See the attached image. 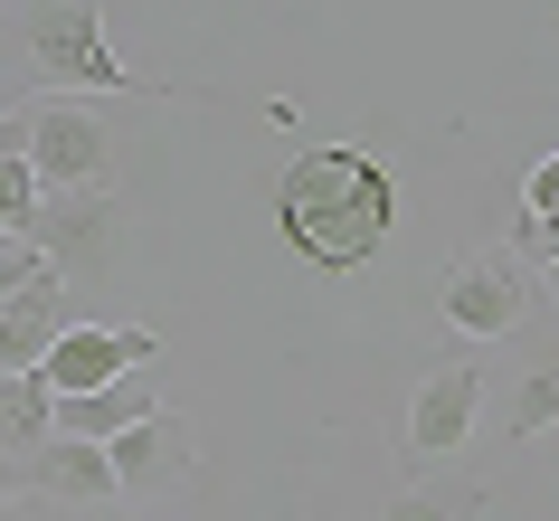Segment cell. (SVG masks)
I'll return each mask as SVG.
<instances>
[{
  "label": "cell",
  "instance_id": "cell-1",
  "mask_svg": "<svg viewBox=\"0 0 559 521\" xmlns=\"http://www.w3.org/2000/svg\"><path fill=\"white\" fill-rule=\"evenodd\" d=\"M389 218H399V190H389V171L360 143H313L275 180V228H285V247L304 265H323V275L370 265L389 247Z\"/></svg>",
  "mask_w": 559,
  "mask_h": 521
},
{
  "label": "cell",
  "instance_id": "cell-2",
  "mask_svg": "<svg viewBox=\"0 0 559 521\" xmlns=\"http://www.w3.org/2000/svg\"><path fill=\"white\" fill-rule=\"evenodd\" d=\"M20 58H29L48 86L171 95V86H152V76H133V67L115 58V38H105V20H95V0H29V10H20Z\"/></svg>",
  "mask_w": 559,
  "mask_h": 521
},
{
  "label": "cell",
  "instance_id": "cell-3",
  "mask_svg": "<svg viewBox=\"0 0 559 521\" xmlns=\"http://www.w3.org/2000/svg\"><path fill=\"white\" fill-rule=\"evenodd\" d=\"M29 171H38V190H115V133H105V115L76 105V95L29 105Z\"/></svg>",
  "mask_w": 559,
  "mask_h": 521
},
{
  "label": "cell",
  "instance_id": "cell-4",
  "mask_svg": "<svg viewBox=\"0 0 559 521\" xmlns=\"http://www.w3.org/2000/svg\"><path fill=\"white\" fill-rule=\"evenodd\" d=\"M152 360H162V332H143V322H67L38 360V379H48V399H86V389H115Z\"/></svg>",
  "mask_w": 559,
  "mask_h": 521
},
{
  "label": "cell",
  "instance_id": "cell-5",
  "mask_svg": "<svg viewBox=\"0 0 559 521\" xmlns=\"http://www.w3.org/2000/svg\"><path fill=\"white\" fill-rule=\"evenodd\" d=\"M445 322L465 332V342H502V332H522L531 322V275L512 257H455L437 285Z\"/></svg>",
  "mask_w": 559,
  "mask_h": 521
},
{
  "label": "cell",
  "instance_id": "cell-6",
  "mask_svg": "<svg viewBox=\"0 0 559 521\" xmlns=\"http://www.w3.org/2000/svg\"><path fill=\"white\" fill-rule=\"evenodd\" d=\"M474 407H484V370H474V360H437L427 389L408 399V436H399V455H408V464L455 455V446L474 436Z\"/></svg>",
  "mask_w": 559,
  "mask_h": 521
},
{
  "label": "cell",
  "instance_id": "cell-7",
  "mask_svg": "<svg viewBox=\"0 0 559 521\" xmlns=\"http://www.w3.org/2000/svg\"><path fill=\"white\" fill-rule=\"evenodd\" d=\"M29 247L48 265H86V257H105L115 247V190H48L38 200V218H29Z\"/></svg>",
  "mask_w": 559,
  "mask_h": 521
},
{
  "label": "cell",
  "instance_id": "cell-8",
  "mask_svg": "<svg viewBox=\"0 0 559 521\" xmlns=\"http://www.w3.org/2000/svg\"><path fill=\"white\" fill-rule=\"evenodd\" d=\"M105 464H115V493H162V484L190 474V427H180L171 407H152L123 436H105Z\"/></svg>",
  "mask_w": 559,
  "mask_h": 521
},
{
  "label": "cell",
  "instance_id": "cell-9",
  "mask_svg": "<svg viewBox=\"0 0 559 521\" xmlns=\"http://www.w3.org/2000/svg\"><path fill=\"white\" fill-rule=\"evenodd\" d=\"M20 474H29V493L76 502V512H105V502H115V464H105V446H86V436H48V446H29Z\"/></svg>",
  "mask_w": 559,
  "mask_h": 521
},
{
  "label": "cell",
  "instance_id": "cell-10",
  "mask_svg": "<svg viewBox=\"0 0 559 521\" xmlns=\"http://www.w3.org/2000/svg\"><path fill=\"white\" fill-rule=\"evenodd\" d=\"M58 332H67V285H38L20 304H0V370H38Z\"/></svg>",
  "mask_w": 559,
  "mask_h": 521
},
{
  "label": "cell",
  "instance_id": "cell-11",
  "mask_svg": "<svg viewBox=\"0 0 559 521\" xmlns=\"http://www.w3.org/2000/svg\"><path fill=\"white\" fill-rule=\"evenodd\" d=\"M133 417H152L143 379H115V389H86V399H58V427H48V436H86V446H105V436H123Z\"/></svg>",
  "mask_w": 559,
  "mask_h": 521
},
{
  "label": "cell",
  "instance_id": "cell-12",
  "mask_svg": "<svg viewBox=\"0 0 559 521\" xmlns=\"http://www.w3.org/2000/svg\"><path fill=\"white\" fill-rule=\"evenodd\" d=\"M48 427H58L48 379H38V370H0V455H29V446H48Z\"/></svg>",
  "mask_w": 559,
  "mask_h": 521
},
{
  "label": "cell",
  "instance_id": "cell-13",
  "mask_svg": "<svg viewBox=\"0 0 559 521\" xmlns=\"http://www.w3.org/2000/svg\"><path fill=\"white\" fill-rule=\"evenodd\" d=\"M559 427V351H540L522 379H512V407H502V436L512 446H540Z\"/></svg>",
  "mask_w": 559,
  "mask_h": 521
},
{
  "label": "cell",
  "instance_id": "cell-14",
  "mask_svg": "<svg viewBox=\"0 0 559 521\" xmlns=\"http://www.w3.org/2000/svg\"><path fill=\"white\" fill-rule=\"evenodd\" d=\"M474 512H484V493H465V484H408L380 521H474Z\"/></svg>",
  "mask_w": 559,
  "mask_h": 521
},
{
  "label": "cell",
  "instance_id": "cell-15",
  "mask_svg": "<svg viewBox=\"0 0 559 521\" xmlns=\"http://www.w3.org/2000/svg\"><path fill=\"white\" fill-rule=\"evenodd\" d=\"M38 285H67V275L38 257L29 237H0V304H20V294H38Z\"/></svg>",
  "mask_w": 559,
  "mask_h": 521
},
{
  "label": "cell",
  "instance_id": "cell-16",
  "mask_svg": "<svg viewBox=\"0 0 559 521\" xmlns=\"http://www.w3.org/2000/svg\"><path fill=\"white\" fill-rule=\"evenodd\" d=\"M38 200H48V190H38V171H29V162H0V237H29Z\"/></svg>",
  "mask_w": 559,
  "mask_h": 521
},
{
  "label": "cell",
  "instance_id": "cell-17",
  "mask_svg": "<svg viewBox=\"0 0 559 521\" xmlns=\"http://www.w3.org/2000/svg\"><path fill=\"white\" fill-rule=\"evenodd\" d=\"M522 209H531V218H559V152L522 171Z\"/></svg>",
  "mask_w": 559,
  "mask_h": 521
},
{
  "label": "cell",
  "instance_id": "cell-18",
  "mask_svg": "<svg viewBox=\"0 0 559 521\" xmlns=\"http://www.w3.org/2000/svg\"><path fill=\"white\" fill-rule=\"evenodd\" d=\"M522 247H531V257H550V265H559V218H522Z\"/></svg>",
  "mask_w": 559,
  "mask_h": 521
},
{
  "label": "cell",
  "instance_id": "cell-19",
  "mask_svg": "<svg viewBox=\"0 0 559 521\" xmlns=\"http://www.w3.org/2000/svg\"><path fill=\"white\" fill-rule=\"evenodd\" d=\"M0 162H29V115H0Z\"/></svg>",
  "mask_w": 559,
  "mask_h": 521
},
{
  "label": "cell",
  "instance_id": "cell-20",
  "mask_svg": "<svg viewBox=\"0 0 559 521\" xmlns=\"http://www.w3.org/2000/svg\"><path fill=\"white\" fill-rule=\"evenodd\" d=\"M29 493V474H20V455H0V502H20Z\"/></svg>",
  "mask_w": 559,
  "mask_h": 521
},
{
  "label": "cell",
  "instance_id": "cell-21",
  "mask_svg": "<svg viewBox=\"0 0 559 521\" xmlns=\"http://www.w3.org/2000/svg\"><path fill=\"white\" fill-rule=\"evenodd\" d=\"M540 446H550V474H559V427H550V436H540Z\"/></svg>",
  "mask_w": 559,
  "mask_h": 521
},
{
  "label": "cell",
  "instance_id": "cell-22",
  "mask_svg": "<svg viewBox=\"0 0 559 521\" xmlns=\"http://www.w3.org/2000/svg\"><path fill=\"white\" fill-rule=\"evenodd\" d=\"M550 294H559V265H550Z\"/></svg>",
  "mask_w": 559,
  "mask_h": 521
},
{
  "label": "cell",
  "instance_id": "cell-23",
  "mask_svg": "<svg viewBox=\"0 0 559 521\" xmlns=\"http://www.w3.org/2000/svg\"><path fill=\"white\" fill-rule=\"evenodd\" d=\"M550 29H559V20H550Z\"/></svg>",
  "mask_w": 559,
  "mask_h": 521
}]
</instances>
